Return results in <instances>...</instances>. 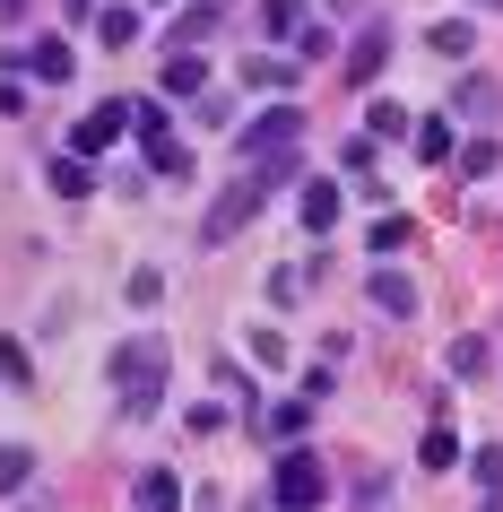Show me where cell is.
Segmentation results:
<instances>
[{
	"label": "cell",
	"mask_w": 503,
	"mask_h": 512,
	"mask_svg": "<svg viewBox=\"0 0 503 512\" xmlns=\"http://www.w3.org/2000/svg\"><path fill=\"white\" fill-rule=\"evenodd\" d=\"M243 79L278 96V87H295V61H261V53H252V61H243Z\"/></svg>",
	"instance_id": "7402d4cb"
},
{
	"label": "cell",
	"mask_w": 503,
	"mask_h": 512,
	"mask_svg": "<svg viewBox=\"0 0 503 512\" xmlns=\"http://www.w3.org/2000/svg\"><path fill=\"white\" fill-rule=\"evenodd\" d=\"M0 382H18V391L35 382V365H27V348H18V339H0Z\"/></svg>",
	"instance_id": "4316f807"
},
{
	"label": "cell",
	"mask_w": 503,
	"mask_h": 512,
	"mask_svg": "<svg viewBox=\"0 0 503 512\" xmlns=\"http://www.w3.org/2000/svg\"><path fill=\"white\" fill-rule=\"evenodd\" d=\"M295 139H304V113L278 105V113H261V122L243 131V157H295Z\"/></svg>",
	"instance_id": "277c9868"
},
{
	"label": "cell",
	"mask_w": 503,
	"mask_h": 512,
	"mask_svg": "<svg viewBox=\"0 0 503 512\" xmlns=\"http://www.w3.org/2000/svg\"><path fill=\"white\" fill-rule=\"evenodd\" d=\"M148 165H157V174H191V148L165 131V139H148Z\"/></svg>",
	"instance_id": "603a6c76"
},
{
	"label": "cell",
	"mask_w": 503,
	"mask_h": 512,
	"mask_svg": "<svg viewBox=\"0 0 503 512\" xmlns=\"http://www.w3.org/2000/svg\"><path fill=\"white\" fill-rule=\"evenodd\" d=\"M373 304L408 322V313H417V287H408V278H399V270H373Z\"/></svg>",
	"instance_id": "8fae6325"
},
{
	"label": "cell",
	"mask_w": 503,
	"mask_h": 512,
	"mask_svg": "<svg viewBox=\"0 0 503 512\" xmlns=\"http://www.w3.org/2000/svg\"><path fill=\"white\" fill-rule=\"evenodd\" d=\"M53 191H61V200H87V191H96V174H87L79 148H70V157H53Z\"/></svg>",
	"instance_id": "5bb4252c"
},
{
	"label": "cell",
	"mask_w": 503,
	"mask_h": 512,
	"mask_svg": "<svg viewBox=\"0 0 503 512\" xmlns=\"http://www.w3.org/2000/svg\"><path fill=\"white\" fill-rule=\"evenodd\" d=\"M252 365H261V374H278V365H287V339H278V330H252Z\"/></svg>",
	"instance_id": "484cf974"
},
{
	"label": "cell",
	"mask_w": 503,
	"mask_h": 512,
	"mask_svg": "<svg viewBox=\"0 0 503 512\" xmlns=\"http://www.w3.org/2000/svg\"><path fill=\"white\" fill-rule=\"evenodd\" d=\"M122 131H131V105H96L79 131H70V148H79V157H96V148H113Z\"/></svg>",
	"instance_id": "5b68a950"
},
{
	"label": "cell",
	"mask_w": 503,
	"mask_h": 512,
	"mask_svg": "<svg viewBox=\"0 0 503 512\" xmlns=\"http://www.w3.org/2000/svg\"><path fill=\"white\" fill-rule=\"evenodd\" d=\"M9 61H18L27 79H44V87H61V79H70V44H27V53H9Z\"/></svg>",
	"instance_id": "52a82bcc"
},
{
	"label": "cell",
	"mask_w": 503,
	"mask_h": 512,
	"mask_svg": "<svg viewBox=\"0 0 503 512\" xmlns=\"http://www.w3.org/2000/svg\"><path fill=\"white\" fill-rule=\"evenodd\" d=\"M382 61H391V27H365V35H356V53H347V79H356V87L382 79Z\"/></svg>",
	"instance_id": "8992f818"
},
{
	"label": "cell",
	"mask_w": 503,
	"mask_h": 512,
	"mask_svg": "<svg viewBox=\"0 0 503 512\" xmlns=\"http://www.w3.org/2000/svg\"><path fill=\"white\" fill-rule=\"evenodd\" d=\"M495 139H469V148H460V183H477V174H495Z\"/></svg>",
	"instance_id": "cb8c5ba5"
},
{
	"label": "cell",
	"mask_w": 503,
	"mask_h": 512,
	"mask_svg": "<svg viewBox=\"0 0 503 512\" xmlns=\"http://www.w3.org/2000/svg\"><path fill=\"white\" fill-rule=\"evenodd\" d=\"M261 35H304V0H261Z\"/></svg>",
	"instance_id": "e0dca14e"
},
{
	"label": "cell",
	"mask_w": 503,
	"mask_h": 512,
	"mask_svg": "<svg viewBox=\"0 0 503 512\" xmlns=\"http://www.w3.org/2000/svg\"><path fill=\"white\" fill-rule=\"evenodd\" d=\"M477 486H486V504H503V452H495V443L477 452Z\"/></svg>",
	"instance_id": "83f0119b"
},
{
	"label": "cell",
	"mask_w": 503,
	"mask_h": 512,
	"mask_svg": "<svg viewBox=\"0 0 503 512\" xmlns=\"http://www.w3.org/2000/svg\"><path fill=\"white\" fill-rule=\"evenodd\" d=\"M96 35H105L113 53H122V44H139V9H131V0H113V9H96Z\"/></svg>",
	"instance_id": "9c48e42d"
},
{
	"label": "cell",
	"mask_w": 503,
	"mask_h": 512,
	"mask_svg": "<svg viewBox=\"0 0 503 512\" xmlns=\"http://www.w3.org/2000/svg\"><path fill=\"white\" fill-rule=\"evenodd\" d=\"M269 495H278V504H321V495H330V469H321V452H304V443H295V452L269 469Z\"/></svg>",
	"instance_id": "3957f363"
},
{
	"label": "cell",
	"mask_w": 503,
	"mask_h": 512,
	"mask_svg": "<svg viewBox=\"0 0 503 512\" xmlns=\"http://www.w3.org/2000/svg\"><path fill=\"white\" fill-rule=\"evenodd\" d=\"M425 44H434V53H443V61H469V44H477V27H469V18H443V27L425 35Z\"/></svg>",
	"instance_id": "ac0fdd59"
},
{
	"label": "cell",
	"mask_w": 503,
	"mask_h": 512,
	"mask_svg": "<svg viewBox=\"0 0 503 512\" xmlns=\"http://www.w3.org/2000/svg\"><path fill=\"white\" fill-rule=\"evenodd\" d=\"M131 495H139V504H157V512H165V504H183V478H174V469H148V478H139Z\"/></svg>",
	"instance_id": "44dd1931"
},
{
	"label": "cell",
	"mask_w": 503,
	"mask_h": 512,
	"mask_svg": "<svg viewBox=\"0 0 503 512\" xmlns=\"http://www.w3.org/2000/svg\"><path fill=\"white\" fill-rule=\"evenodd\" d=\"M417 460H425V469H460V434L434 417V426H425V443H417Z\"/></svg>",
	"instance_id": "4fadbf2b"
},
{
	"label": "cell",
	"mask_w": 503,
	"mask_h": 512,
	"mask_svg": "<svg viewBox=\"0 0 503 512\" xmlns=\"http://www.w3.org/2000/svg\"><path fill=\"white\" fill-rule=\"evenodd\" d=\"M27 478H35V452L27 443H0V495H18Z\"/></svg>",
	"instance_id": "ffe728a7"
},
{
	"label": "cell",
	"mask_w": 503,
	"mask_h": 512,
	"mask_svg": "<svg viewBox=\"0 0 503 512\" xmlns=\"http://www.w3.org/2000/svg\"><path fill=\"white\" fill-rule=\"evenodd\" d=\"M408 235H417L408 217H382V226H373V252H408Z\"/></svg>",
	"instance_id": "f546056e"
},
{
	"label": "cell",
	"mask_w": 503,
	"mask_h": 512,
	"mask_svg": "<svg viewBox=\"0 0 503 512\" xmlns=\"http://www.w3.org/2000/svg\"><path fill=\"white\" fill-rule=\"evenodd\" d=\"M408 139H417V157H425V165H443V157H451V122H443V113H425Z\"/></svg>",
	"instance_id": "d6986e66"
},
{
	"label": "cell",
	"mask_w": 503,
	"mask_h": 512,
	"mask_svg": "<svg viewBox=\"0 0 503 512\" xmlns=\"http://www.w3.org/2000/svg\"><path fill=\"white\" fill-rule=\"evenodd\" d=\"M165 339L157 330H139V339H122L113 348V391H122V417H157V400H165Z\"/></svg>",
	"instance_id": "6da1fadb"
},
{
	"label": "cell",
	"mask_w": 503,
	"mask_h": 512,
	"mask_svg": "<svg viewBox=\"0 0 503 512\" xmlns=\"http://www.w3.org/2000/svg\"><path fill=\"white\" fill-rule=\"evenodd\" d=\"M451 374H460V382L486 374V339H451Z\"/></svg>",
	"instance_id": "d4e9b609"
},
{
	"label": "cell",
	"mask_w": 503,
	"mask_h": 512,
	"mask_svg": "<svg viewBox=\"0 0 503 512\" xmlns=\"http://www.w3.org/2000/svg\"><path fill=\"white\" fill-rule=\"evenodd\" d=\"M269 191H278V183H269L261 165H252V174H243V183H235V191H226V200H217V209H209V217H200V243H209V252H217V243H235V235H243V226H252V217H261V209H269Z\"/></svg>",
	"instance_id": "7a4b0ae2"
},
{
	"label": "cell",
	"mask_w": 503,
	"mask_h": 512,
	"mask_svg": "<svg viewBox=\"0 0 503 512\" xmlns=\"http://www.w3.org/2000/svg\"><path fill=\"white\" fill-rule=\"evenodd\" d=\"M131 131H139V139H165V131H174V122H165V105H157V96H148V105H131Z\"/></svg>",
	"instance_id": "f1b7e54d"
},
{
	"label": "cell",
	"mask_w": 503,
	"mask_h": 512,
	"mask_svg": "<svg viewBox=\"0 0 503 512\" xmlns=\"http://www.w3.org/2000/svg\"><path fill=\"white\" fill-rule=\"evenodd\" d=\"M451 113L486 122V113H495V79H460V87H451Z\"/></svg>",
	"instance_id": "2e32d148"
},
{
	"label": "cell",
	"mask_w": 503,
	"mask_h": 512,
	"mask_svg": "<svg viewBox=\"0 0 503 512\" xmlns=\"http://www.w3.org/2000/svg\"><path fill=\"white\" fill-rule=\"evenodd\" d=\"M365 113H373L365 139H399V131H408V113H399V105H365Z\"/></svg>",
	"instance_id": "4dcf8cb0"
},
{
	"label": "cell",
	"mask_w": 503,
	"mask_h": 512,
	"mask_svg": "<svg viewBox=\"0 0 503 512\" xmlns=\"http://www.w3.org/2000/svg\"><path fill=\"white\" fill-rule=\"evenodd\" d=\"M200 87H209V61H200V53H174V61H165V96H200Z\"/></svg>",
	"instance_id": "30bf717a"
},
{
	"label": "cell",
	"mask_w": 503,
	"mask_h": 512,
	"mask_svg": "<svg viewBox=\"0 0 503 512\" xmlns=\"http://www.w3.org/2000/svg\"><path fill=\"white\" fill-rule=\"evenodd\" d=\"M495 9H503V0H495Z\"/></svg>",
	"instance_id": "1f68e13d"
},
{
	"label": "cell",
	"mask_w": 503,
	"mask_h": 512,
	"mask_svg": "<svg viewBox=\"0 0 503 512\" xmlns=\"http://www.w3.org/2000/svg\"><path fill=\"white\" fill-rule=\"evenodd\" d=\"M209 35H217V0H200V9H183V18H174V44H183V53H200Z\"/></svg>",
	"instance_id": "7c38bea8"
},
{
	"label": "cell",
	"mask_w": 503,
	"mask_h": 512,
	"mask_svg": "<svg viewBox=\"0 0 503 512\" xmlns=\"http://www.w3.org/2000/svg\"><path fill=\"white\" fill-rule=\"evenodd\" d=\"M304 226H313V235L339 226V183H313V191H304Z\"/></svg>",
	"instance_id": "9a60e30c"
},
{
	"label": "cell",
	"mask_w": 503,
	"mask_h": 512,
	"mask_svg": "<svg viewBox=\"0 0 503 512\" xmlns=\"http://www.w3.org/2000/svg\"><path fill=\"white\" fill-rule=\"evenodd\" d=\"M304 417H313V400H287V408H269V417L252 408V426H261L269 443H295V434H304Z\"/></svg>",
	"instance_id": "ba28073f"
}]
</instances>
